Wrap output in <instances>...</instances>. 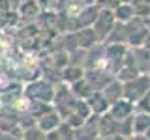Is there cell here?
<instances>
[{
  "mask_svg": "<svg viewBox=\"0 0 150 140\" xmlns=\"http://www.w3.org/2000/svg\"><path fill=\"white\" fill-rule=\"evenodd\" d=\"M84 101H86V105H88V108H90V112H94L96 116L105 114V112L109 110V106H111L109 103H107V99L103 97L101 92H92Z\"/></svg>",
  "mask_w": 150,
  "mask_h": 140,
  "instance_id": "cell-8",
  "label": "cell"
},
{
  "mask_svg": "<svg viewBox=\"0 0 150 140\" xmlns=\"http://www.w3.org/2000/svg\"><path fill=\"white\" fill-rule=\"evenodd\" d=\"M58 123H60V116L54 114V112L45 114L43 118H41V121H40V125H41L43 131H54L56 127H58Z\"/></svg>",
  "mask_w": 150,
  "mask_h": 140,
  "instance_id": "cell-14",
  "label": "cell"
},
{
  "mask_svg": "<svg viewBox=\"0 0 150 140\" xmlns=\"http://www.w3.org/2000/svg\"><path fill=\"white\" fill-rule=\"evenodd\" d=\"M129 54H131V60H133L139 73L150 71V52L144 47H133V49H129Z\"/></svg>",
  "mask_w": 150,
  "mask_h": 140,
  "instance_id": "cell-6",
  "label": "cell"
},
{
  "mask_svg": "<svg viewBox=\"0 0 150 140\" xmlns=\"http://www.w3.org/2000/svg\"><path fill=\"white\" fill-rule=\"evenodd\" d=\"M94 90H92V86L86 82V78H81V80H77V82H73V90H71V93L77 99H86L88 95H90Z\"/></svg>",
  "mask_w": 150,
  "mask_h": 140,
  "instance_id": "cell-13",
  "label": "cell"
},
{
  "mask_svg": "<svg viewBox=\"0 0 150 140\" xmlns=\"http://www.w3.org/2000/svg\"><path fill=\"white\" fill-rule=\"evenodd\" d=\"M103 140H128V136H124L120 133H115V134H109V136H103Z\"/></svg>",
  "mask_w": 150,
  "mask_h": 140,
  "instance_id": "cell-19",
  "label": "cell"
},
{
  "mask_svg": "<svg viewBox=\"0 0 150 140\" xmlns=\"http://www.w3.org/2000/svg\"><path fill=\"white\" fill-rule=\"evenodd\" d=\"M141 47H144V49L150 52V30H148V34H146V37H144V41H143V45Z\"/></svg>",
  "mask_w": 150,
  "mask_h": 140,
  "instance_id": "cell-20",
  "label": "cell"
},
{
  "mask_svg": "<svg viewBox=\"0 0 150 140\" xmlns=\"http://www.w3.org/2000/svg\"><path fill=\"white\" fill-rule=\"evenodd\" d=\"M118 4V0H96V6L101 9H112Z\"/></svg>",
  "mask_w": 150,
  "mask_h": 140,
  "instance_id": "cell-17",
  "label": "cell"
},
{
  "mask_svg": "<svg viewBox=\"0 0 150 140\" xmlns=\"http://www.w3.org/2000/svg\"><path fill=\"white\" fill-rule=\"evenodd\" d=\"M146 26H150V19H146Z\"/></svg>",
  "mask_w": 150,
  "mask_h": 140,
  "instance_id": "cell-25",
  "label": "cell"
},
{
  "mask_svg": "<svg viewBox=\"0 0 150 140\" xmlns=\"http://www.w3.org/2000/svg\"><path fill=\"white\" fill-rule=\"evenodd\" d=\"M115 24H116V19L112 15V9H100V13H98L96 21L92 24V30L96 34L98 41H105Z\"/></svg>",
  "mask_w": 150,
  "mask_h": 140,
  "instance_id": "cell-3",
  "label": "cell"
},
{
  "mask_svg": "<svg viewBox=\"0 0 150 140\" xmlns=\"http://www.w3.org/2000/svg\"><path fill=\"white\" fill-rule=\"evenodd\" d=\"M122 86H124V99H128L131 103H137L150 90V75L141 73L135 78H131V80L122 82Z\"/></svg>",
  "mask_w": 150,
  "mask_h": 140,
  "instance_id": "cell-1",
  "label": "cell"
},
{
  "mask_svg": "<svg viewBox=\"0 0 150 140\" xmlns=\"http://www.w3.org/2000/svg\"><path fill=\"white\" fill-rule=\"evenodd\" d=\"M107 112H109V114L116 121L128 120V118L133 116V112H135V103H131V101H128V99H124V97H122V99H118L116 103H112Z\"/></svg>",
  "mask_w": 150,
  "mask_h": 140,
  "instance_id": "cell-4",
  "label": "cell"
},
{
  "mask_svg": "<svg viewBox=\"0 0 150 140\" xmlns=\"http://www.w3.org/2000/svg\"><path fill=\"white\" fill-rule=\"evenodd\" d=\"M107 45L109 43H116V45H126V41H128V36H126V24L124 22H116L115 26H112V30L109 32V36H107Z\"/></svg>",
  "mask_w": 150,
  "mask_h": 140,
  "instance_id": "cell-10",
  "label": "cell"
},
{
  "mask_svg": "<svg viewBox=\"0 0 150 140\" xmlns=\"http://www.w3.org/2000/svg\"><path fill=\"white\" fill-rule=\"evenodd\" d=\"M112 15H115L116 22H129L131 19H135V11H133V4H116L112 8Z\"/></svg>",
  "mask_w": 150,
  "mask_h": 140,
  "instance_id": "cell-9",
  "label": "cell"
},
{
  "mask_svg": "<svg viewBox=\"0 0 150 140\" xmlns=\"http://www.w3.org/2000/svg\"><path fill=\"white\" fill-rule=\"evenodd\" d=\"M83 4H86V6H92V4H96V0H81Z\"/></svg>",
  "mask_w": 150,
  "mask_h": 140,
  "instance_id": "cell-22",
  "label": "cell"
},
{
  "mask_svg": "<svg viewBox=\"0 0 150 140\" xmlns=\"http://www.w3.org/2000/svg\"><path fill=\"white\" fill-rule=\"evenodd\" d=\"M135 106H137L141 112H148V114H150V90L144 93L137 103H135Z\"/></svg>",
  "mask_w": 150,
  "mask_h": 140,
  "instance_id": "cell-16",
  "label": "cell"
},
{
  "mask_svg": "<svg viewBox=\"0 0 150 140\" xmlns=\"http://www.w3.org/2000/svg\"><path fill=\"white\" fill-rule=\"evenodd\" d=\"M137 2H144V4H148V6H150V0H137Z\"/></svg>",
  "mask_w": 150,
  "mask_h": 140,
  "instance_id": "cell-24",
  "label": "cell"
},
{
  "mask_svg": "<svg viewBox=\"0 0 150 140\" xmlns=\"http://www.w3.org/2000/svg\"><path fill=\"white\" fill-rule=\"evenodd\" d=\"M103 97L107 99V103L109 105H112V103H116L118 99H122L124 97V86H122V82L118 80V78H112V80H109L103 86Z\"/></svg>",
  "mask_w": 150,
  "mask_h": 140,
  "instance_id": "cell-7",
  "label": "cell"
},
{
  "mask_svg": "<svg viewBox=\"0 0 150 140\" xmlns=\"http://www.w3.org/2000/svg\"><path fill=\"white\" fill-rule=\"evenodd\" d=\"M128 140H148L144 134H135V136H131V138H128Z\"/></svg>",
  "mask_w": 150,
  "mask_h": 140,
  "instance_id": "cell-21",
  "label": "cell"
},
{
  "mask_svg": "<svg viewBox=\"0 0 150 140\" xmlns=\"http://www.w3.org/2000/svg\"><path fill=\"white\" fill-rule=\"evenodd\" d=\"M131 125H133V133L135 134H143L146 127L150 125V114L148 112H137L131 116Z\"/></svg>",
  "mask_w": 150,
  "mask_h": 140,
  "instance_id": "cell-11",
  "label": "cell"
},
{
  "mask_svg": "<svg viewBox=\"0 0 150 140\" xmlns=\"http://www.w3.org/2000/svg\"><path fill=\"white\" fill-rule=\"evenodd\" d=\"M84 78H86V82L92 86L94 92H101L103 86H105L109 80H112L115 77H112L109 71H103L101 67H94V69H90V71L84 75Z\"/></svg>",
  "mask_w": 150,
  "mask_h": 140,
  "instance_id": "cell-5",
  "label": "cell"
},
{
  "mask_svg": "<svg viewBox=\"0 0 150 140\" xmlns=\"http://www.w3.org/2000/svg\"><path fill=\"white\" fill-rule=\"evenodd\" d=\"M64 75H66V80H69V82H77V80H81V78L84 77V75H83V69L81 67H69V69H66V71H64Z\"/></svg>",
  "mask_w": 150,
  "mask_h": 140,
  "instance_id": "cell-15",
  "label": "cell"
},
{
  "mask_svg": "<svg viewBox=\"0 0 150 140\" xmlns=\"http://www.w3.org/2000/svg\"><path fill=\"white\" fill-rule=\"evenodd\" d=\"M26 138H30V140H45V136H43V133H41V131H32Z\"/></svg>",
  "mask_w": 150,
  "mask_h": 140,
  "instance_id": "cell-18",
  "label": "cell"
},
{
  "mask_svg": "<svg viewBox=\"0 0 150 140\" xmlns=\"http://www.w3.org/2000/svg\"><path fill=\"white\" fill-rule=\"evenodd\" d=\"M146 34H148L146 21L135 17V19H131L129 22H126V36H128L126 45H128L129 49L143 45V41H144V37H146Z\"/></svg>",
  "mask_w": 150,
  "mask_h": 140,
  "instance_id": "cell-2",
  "label": "cell"
},
{
  "mask_svg": "<svg viewBox=\"0 0 150 140\" xmlns=\"http://www.w3.org/2000/svg\"><path fill=\"white\" fill-rule=\"evenodd\" d=\"M77 43L81 47H84V49H92V47L98 43V37H96V34H94L92 26L81 28V32L77 34Z\"/></svg>",
  "mask_w": 150,
  "mask_h": 140,
  "instance_id": "cell-12",
  "label": "cell"
},
{
  "mask_svg": "<svg viewBox=\"0 0 150 140\" xmlns=\"http://www.w3.org/2000/svg\"><path fill=\"white\" fill-rule=\"evenodd\" d=\"M118 2H120V4H133L135 0H118Z\"/></svg>",
  "mask_w": 150,
  "mask_h": 140,
  "instance_id": "cell-23",
  "label": "cell"
},
{
  "mask_svg": "<svg viewBox=\"0 0 150 140\" xmlns=\"http://www.w3.org/2000/svg\"><path fill=\"white\" fill-rule=\"evenodd\" d=\"M148 75H150V71H148Z\"/></svg>",
  "mask_w": 150,
  "mask_h": 140,
  "instance_id": "cell-26",
  "label": "cell"
}]
</instances>
